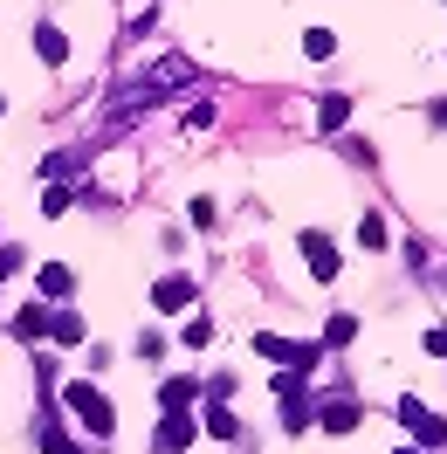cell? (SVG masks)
Here are the masks:
<instances>
[{
    "instance_id": "6da1fadb",
    "label": "cell",
    "mask_w": 447,
    "mask_h": 454,
    "mask_svg": "<svg viewBox=\"0 0 447 454\" xmlns=\"http://www.w3.org/2000/svg\"><path fill=\"white\" fill-rule=\"evenodd\" d=\"M62 406H69V413H76L90 434H111V427H117V406L97 393V386H69V393H62Z\"/></svg>"
},
{
    "instance_id": "9a60e30c",
    "label": "cell",
    "mask_w": 447,
    "mask_h": 454,
    "mask_svg": "<svg viewBox=\"0 0 447 454\" xmlns=\"http://www.w3.org/2000/svg\"><path fill=\"white\" fill-rule=\"evenodd\" d=\"M351 331H358L351 317H331V331H324V344H351Z\"/></svg>"
},
{
    "instance_id": "7a4b0ae2",
    "label": "cell",
    "mask_w": 447,
    "mask_h": 454,
    "mask_svg": "<svg viewBox=\"0 0 447 454\" xmlns=\"http://www.w3.org/2000/svg\"><path fill=\"white\" fill-rule=\"evenodd\" d=\"M152 303H159V310H186V303H193V283H186V276H159Z\"/></svg>"
},
{
    "instance_id": "5bb4252c",
    "label": "cell",
    "mask_w": 447,
    "mask_h": 454,
    "mask_svg": "<svg viewBox=\"0 0 447 454\" xmlns=\"http://www.w3.org/2000/svg\"><path fill=\"white\" fill-rule=\"evenodd\" d=\"M42 214H49V221H56V214H69V193H62V186H49V193H42Z\"/></svg>"
},
{
    "instance_id": "8fae6325",
    "label": "cell",
    "mask_w": 447,
    "mask_h": 454,
    "mask_svg": "<svg viewBox=\"0 0 447 454\" xmlns=\"http://www.w3.org/2000/svg\"><path fill=\"white\" fill-rule=\"evenodd\" d=\"M324 427H331V434H351V427H358V406H324Z\"/></svg>"
},
{
    "instance_id": "52a82bcc",
    "label": "cell",
    "mask_w": 447,
    "mask_h": 454,
    "mask_svg": "<svg viewBox=\"0 0 447 454\" xmlns=\"http://www.w3.org/2000/svg\"><path fill=\"white\" fill-rule=\"evenodd\" d=\"M49 338L56 344H83V317L76 310H49Z\"/></svg>"
},
{
    "instance_id": "30bf717a",
    "label": "cell",
    "mask_w": 447,
    "mask_h": 454,
    "mask_svg": "<svg viewBox=\"0 0 447 454\" xmlns=\"http://www.w3.org/2000/svg\"><path fill=\"white\" fill-rule=\"evenodd\" d=\"M200 427H207V434H221V441H234V413H221V399L207 406V420H200Z\"/></svg>"
},
{
    "instance_id": "3957f363",
    "label": "cell",
    "mask_w": 447,
    "mask_h": 454,
    "mask_svg": "<svg viewBox=\"0 0 447 454\" xmlns=\"http://www.w3.org/2000/svg\"><path fill=\"white\" fill-rule=\"evenodd\" d=\"M399 420L413 427L420 441H447V427H441V420H427V406H420V399H399Z\"/></svg>"
},
{
    "instance_id": "2e32d148",
    "label": "cell",
    "mask_w": 447,
    "mask_h": 454,
    "mask_svg": "<svg viewBox=\"0 0 447 454\" xmlns=\"http://www.w3.org/2000/svg\"><path fill=\"white\" fill-rule=\"evenodd\" d=\"M14 269H21V248H0V283H7Z\"/></svg>"
},
{
    "instance_id": "e0dca14e",
    "label": "cell",
    "mask_w": 447,
    "mask_h": 454,
    "mask_svg": "<svg viewBox=\"0 0 447 454\" xmlns=\"http://www.w3.org/2000/svg\"><path fill=\"white\" fill-rule=\"evenodd\" d=\"M427 351H441V358H447V331H427Z\"/></svg>"
},
{
    "instance_id": "277c9868",
    "label": "cell",
    "mask_w": 447,
    "mask_h": 454,
    "mask_svg": "<svg viewBox=\"0 0 447 454\" xmlns=\"http://www.w3.org/2000/svg\"><path fill=\"white\" fill-rule=\"evenodd\" d=\"M186 434H193V420H186V413L172 406V413H166V427H159V441H152V448H159V454H179V448H186Z\"/></svg>"
},
{
    "instance_id": "4fadbf2b",
    "label": "cell",
    "mask_w": 447,
    "mask_h": 454,
    "mask_svg": "<svg viewBox=\"0 0 447 454\" xmlns=\"http://www.w3.org/2000/svg\"><path fill=\"white\" fill-rule=\"evenodd\" d=\"M358 234H365V248H386V241H392V234H386V221H379V214H365V227H358Z\"/></svg>"
},
{
    "instance_id": "5b68a950",
    "label": "cell",
    "mask_w": 447,
    "mask_h": 454,
    "mask_svg": "<svg viewBox=\"0 0 447 454\" xmlns=\"http://www.w3.org/2000/svg\"><path fill=\"white\" fill-rule=\"evenodd\" d=\"M35 49H42V62H69V35H62L56 21H42V28H35Z\"/></svg>"
},
{
    "instance_id": "ba28073f",
    "label": "cell",
    "mask_w": 447,
    "mask_h": 454,
    "mask_svg": "<svg viewBox=\"0 0 447 454\" xmlns=\"http://www.w3.org/2000/svg\"><path fill=\"white\" fill-rule=\"evenodd\" d=\"M42 289H49V296H69V289H76V276H69L62 262H49V269H42Z\"/></svg>"
},
{
    "instance_id": "9c48e42d",
    "label": "cell",
    "mask_w": 447,
    "mask_h": 454,
    "mask_svg": "<svg viewBox=\"0 0 447 454\" xmlns=\"http://www.w3.org/2000/svg\"><path fill=\"white\" fill-rule=\"evenodd\" d=\"M14 331H21V338H49V310H21Z\"/></svg>"
},
{
    "instance_id": "8992f818",
    "label": "cell",
    "mask_w": 447,
    "mask_h": 454,
    "mask_svg": "<svg viewBox=\"0 0 447 454\" xmlns=\"http://www.w3.org/2000/svg\"><path fill=\"white\" fill-rule=\"evenodd\" d=\"M303 255H310V269H317V276H337V248L324 241V234H303Z\"/></svg>"
},
{
    "instance_id": "7c38bea8",
    "label": "cell",
    "mask_w": 447,
    "mask_h": 454,
    "mask_svg": "<svg viewBox=\"0 0 447 454\" xmlns=\"http://www.w3.org/2000/svg\"><path fill=\"white\" fill-rule=\"evenodd\" d=\"M331 49H337L331 28H310V35H303V56H331Z\"/></svg>"
},
{
    "instance_id": "ac0fdd59",
    "label": "cell",
    "mask_w": 447,
    "mask_h": 454,
    "mask_svg": "<svg viewBox=\"0 0 447 454\" xmlns=\"http://www.w3.org/2000/svg\"><path fill=\"white\" fill-rule=\"evenodd\" d=\"M0 111H7V104H0Z\"/></svg>"
}]
</instances>
